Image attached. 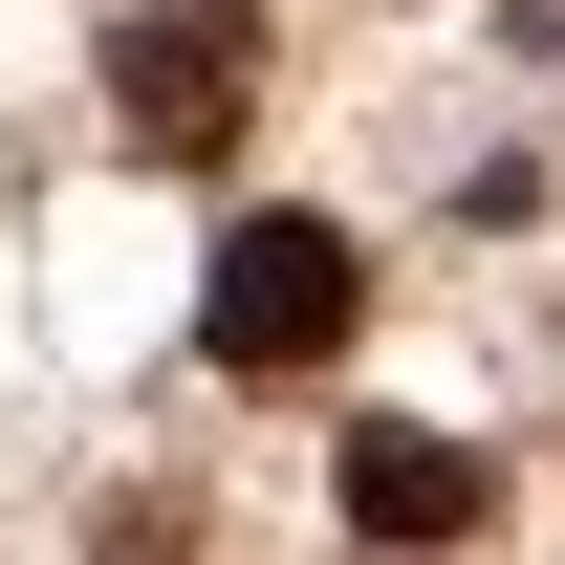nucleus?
<instances>
[{"label":"nucleus","instance_id":"obj_1","mask_svg":"<svg viewBox=\"0 0 565 565\" xmlns=\"http://www.w3.org/2000/svg\"><path fill=\"white\" fill-rule=\"evenodd\" d=\"M349 327H370V239H349V217H217L196 349L239 370V392H282V370H327Z\"/></svg>","mask_w":565,"mask_h":565},{"label":"nucleus","instance_id":"obj_2","mask_svg":"<svg viewBox=\"0 0 565 565\" xmlns=\"http://www.w3.org/2000/svg\"><path fill=\"white\" fill-rule=\"evenodd\" d=\"M262 109V0H131L109 22V152L131 174H217Z\"/></svg>","mask_w":565,"mask_h":565},{"label":"nucleus","instance_id":"obj_3","mask_svg":"<svg viewBox=\"0 0 565 565\" xmlns=\"http://www.w3.org/2000/svg\"><path fill=\"white\" fill-rule=\"evenodd\" d=\"M479 522H500V457H479V435H414V414L349 435V544H479Z\"/></svg>","mask_w":565,"mask_h":565}]
</instances>
